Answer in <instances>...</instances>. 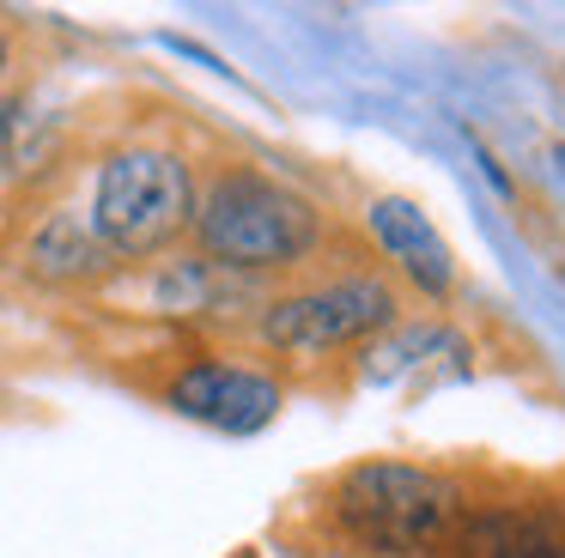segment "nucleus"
I'll use <instances>...</instances> for the list:
<instances>
[{
	"mask_svg": "<svg viewBox=\"0 0 565 558\" xmlns=\"http://www.w3.org/2000/svg\"><path fill=\"white\" fill-rule=\"evenodd\" d=\"M201 261L220 273H292L329 237V218L305 189L268 176L256 164H220L207 189H195L189 218Z\"/></svg>",
	"mask_w": 565,
	"mask_h": 558,
	"instance_id": "1",
	"label": "nucleus"
},
{
	"mask_svg": "<svg viewBox=\"0 0 565 558\" xmlns=\"http://www.w3.org/2000/svg\"><path fill=\"white\" fill-rule=\"evenodd\" d=\"M468 492L438 468L365 455L329 485V522L371 558H431L462 522Z\"/></svg>",
	"mask_w": 565,
	"mask_h": 558,
	"instance_id": "2",
	"label": "nucleus"
},
{
	"mask_svg": "<svg viewBox=\"0 0 565 558\" xmlns=\"http://www.w3.org/2000/svg\"><path fill=\"white\" fill-rule=\"evenodd\" d=\"M92 230L116 261H152L177 249L195 218V170L177 146H116L92 176Z\"/></svg>",
	"mask_w": 565,
	"mask_h": 558,
	"instance_id": "3",
	"label": "nucleus"
},
{
	"mask_svg": "<svg viewBox=\"0 0 565 558\" xmlns=\"http://www.w3.org/2000/svg\"><path fill=\"white\" fill-rule=\"evenodd\" d=\"M402 322V291L383 279L377 267H353V273H329L268 298L256 310V340L280 358H334L347 346L390 334Z\"/></svg>",
	"mask_w": 565,
	"mask_h": 558,
	"instance_id": "4",
	"label": "nucleus"
},
{
	"mask_svg": "<svg viewBox=\"0 0 565 558\" xmlns=\"http://www.w3.org/2000/svg\"><path fill=\"white\" fill-rule=\"evenodd\" d=\"M280 383L256 364H232V358H189L183 371L164 383V407L183 412L195 425H213L225 437H249L262 425H274L280 412Z\"/></svg>",
	"mask_w": 565,
	"mask_h": 558,
	"instance_id": "5",
	"label": "nucleus"
},
{
	"mask_svg": "<svg viewBox=\"0 0 565 558\" xmlns=\"http://www.w3.org/2000/svg\"><path fill=\"white\" fill-rule=\"evenodd\" d=\"M365 225L377 237V255L419 291V298H450L456 291V249L444 243V230L431 225V213L407 194H383L365 206Z\"/></svg>",
	"mask_w": 565,
	"mask_h": 558,
	"instance_id": "6",
	"label": "nucleus"
},
{
	"mask_svg": "<svg viewBox=\"0 0 565 558\" xmlns=\"http://www.w3.org/2000/svg\"><path fill=\"white\" fill-rule=\"evenodd\" d=\"M431 558H565V516L547 504H468Z\"/></svg>",
	"mask_w": 565,
	"mask_h": 558,
	"instance_id": "7",
	"label": "nucleus"
},
{
	"mask_svg": "<svg viewBox=\"0 0 565 558\" xmlns=\"http://www.w3.org/2000/svg\"><path fill=\"white\" fill-rule=\"evenodd\" d=\"M116 267L122 261L104 249V237L92 230V218L67 213V206L43 213L38 225H31V237H25V273L38 279V286H55V291L104 286Z\"/></svg>",
	"mask_w": 565,
	"mask_h": 558,
	"instance_id": "8",
	"label": "nucleus"
},
{
	"mask_svg": "<svg viewBox=\"0 0 565 558\" xmlns=\"http://www.w3.org/2000/svg\"><path fill=\"white\" fill-rule=\"evenodd\" d=\"M7 67H13V43H7V31H0V79H7Z\"/></svg>",
	"mask_w": 565,
	"mask_h": 558,
	"instance_id": "9",
	"label": "nucleus"
}]
</instances>
